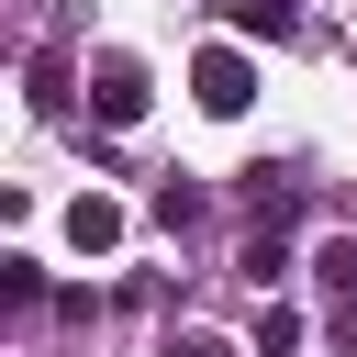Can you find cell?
Wrapping results in <instances>:
<instances>
[{
	"mask_svg": "<svg viewBox=\"0 0 357 357\" xmlns=\"http://www.w3.org/2000/svg\"><path fill=\"white\" fill-rule=\"evenodd\" d=\"M78 89H89V112H100L112 134H123V123H145V100H156L134 56H89V78H78Z\"/></svg>",
	"mask_w": 357,
	"mask_h": 357,
	"instance_id": "obj_1",
	"label": "cell"
},
{
	"mask_svg": "<svg viewBox=\"0 0 357 357\" xmlns=\"http://www.w3.org/2000/svg\"><path fill=\"white\" fill-rule=\"evenodd\" d=\"M190 100H201V112H245V100H257L245 45H201V56H190Z\"/></svg>",
	"mask_w": 357,
	"mask_h": 357,
	"instance_id": "obj_2",
	"label": "cell"
},
{
	"mask_svg": "<svg viewBox=\"0 0 357 357\" xmlns=\"http://www.w3.org/2000/svg\"><path fill=\"white\" fill-rule=\"evenodd\" d=\"M67 245H78V257H112V245H123V201H112V190H78V201H67Z\"/></svg>",
	"mask_w": 357,
	"mask_h": 357,
	"instance_id": "obj_3",
	"label": "cell"
},
{
	"mask_svg": "<svg viewBox=\"0 0 357 357\" xmlns=\"http://www.w3.org/2000/svg\"><path fill=\"white\" fill-rule=\"evenodd\" d=\"M245 212H257V234H279V223L301 212V178H279V167H257V178H245Z\"/></svg>",
	"mask_w": 357,
	"mask_h": 357,
	"instance_id": "obj_4",
	"label": "cell"
},
{
	"mask_svg": "<svg viewBox=\"0 0 357 357\" xmlns=\"http://www.w3.org/2000/svg\"><path fill=\"white\" fill-rule=\"evenodd\" d=\"M301 0H234V33H290Z\"/></svg>",
	"mask_w": 357,
	"mask_h": 357,
	"instance_id": "obj_5",
	"label": "cell"
},
{
	"mask_svg": "<svg viewBox=\"0 0 357 357\" xmlns=\"http://www.w3.org/2000/svg\"><path fill=\"white\" fill-rule=\"evenodd\" d=\"M312 279H324V290H357V234H335V245L312 257Z\"/></svg>",
	"mask_w": 357,
	"mask_h": 357,
	"instance_id": "obj_6",
	"label": "cell"
},
{
	"mask_svg": "<svg viewBox=\"0 0 357 357\" xmlns=\"http://www.w3.org/2000/svg\"><path fill=\"white\" fill-rule=\"evenodd\" d=\"M156 223H167V234H190V223H201V190H178V178H167V190H156Z\"/></svg>",
	"mask_w": 357,
	"mask_h": 357,
	"instance_id": "obj_7",
	"label": "cell"
},
{
	"mask_svg": "<svg viewBox=\"0 0 357 357\" xmlns=\"http://www.w3.org/2000/svg\"><path fill=\"white\" fill-rule=\"evenodd\" d=\"M279 268H290V245H279V234H245V279H257V290H268V279H279Z\"/></svg>",
	"mask_w": 357,
	"mask_h": 357,
	"instance_id": "obj_8",
	"label": "cell"
},
{
	"mask_svg": "<svg viewBox=\"0 0 357 357\" xmlns=\"http://www.w3.org/2000/svg\"><path fill=\"white\" fill-rule=\"evenodd\" d=\"M257 346L279 357V346H301V312H279V301H257Z\"/></svg>",
	"mask_w": 357,
	"mask_h": 357,
	"instance_id": "obj_9",
	"label": "cell"
},
{
	"mask_svg": "<svg viewBox=\"0 0 357 357\" xmlns=\"http://www.w3.org/2000/svg\"><path fill=\"white\" fill-rule=\"evenodd\" d=\"M156 357H234V346H223V335H201V324H178V335H167Z\"/></svg>",
	"mask_w": 357,
	"mask_h": 357,
	"instance_id": "obj_10",
	"label": "cell"
}]
</instances>
